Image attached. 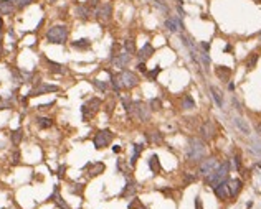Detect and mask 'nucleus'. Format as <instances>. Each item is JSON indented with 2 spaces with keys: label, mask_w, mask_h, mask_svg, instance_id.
<instances>
[{
  "label": "nucleus",
  "mask_w": 261,
  "mask_h": 209,
  "mask_svg": "<svg viewBox=\"0 0 261 209\" xmlns=\"http://www.w3.org/2000/svg\"><path fill=\"white\" fill-rule=\"evenodd\" d=\"M207 155V147H205V140L198 137H192L189 140V145H187V152L185 156L190 163H198L205 158Z\"/></svg>",
  "instance_id": "1"
},
{
  "label": "nucleus",
  "mask_w": 261,
  "mask_h": 209,
  "mask_svg": "<svg viewBox=\"0 0 261 209\" xmlns=\"http://www.w3.org/2000/svg\"><path fill=\"white\" fill-rule=\"evenodd\" d=\"M230 170H231V163H230V160H226V161L220 163V166L217 168L213 173H210L208 176H205V183H207L208 186H211V188H215V186H217L218 183H222V181L228 180Z\"/></svg>",
  "instance_id": "2"
},
{
  "label": "nucleus",
  "mask_w": 261,
  "mask_h": 209,
  "mask_svg": "<svg viewBox=\"0 0 261 209\" xmlns=\"http://www.w3.org/2000/svg\"><path fill=\"white\" fill-rule=\"evenodd\" d=\"M47 40L48 43L53 45H64L68 40V28L64 25H55L47 32Z\"/></svg>",
  "instance_id": "3"
},
{
  "label": "nucleus",
  "mask_w": 261,
  "mask_h": 209,
  "mask_svg": "<svg viewBox=\"0 0 261 209\" xmlns=\"http://www.w3.org/2000/svg\"><path fill=\"white\" fill-rule=\"evenodd\" d=\"M150 114H152V110L149 109V106H147V104L140 102V100H134L129 117H137L140 122H147L150 119Z\"/></svg>",
  "instance_id": "4"
},
{
  "label": "nucleus",
  "mask_w": 261,
  "mask_h": 209,
  "mask_svg": "<svg viewBox=\"0 0 261 209\" xmlns=\"http://www.w3.org/2000/svg\"><path fill=\"white\" fill-rule=\"evenodd\" d=\"M119 84H121L122 89H132L139 84V78H137L136 73L129 71V69H122L121 73L118 74Z\"/></svg>",
  "instance_id": "5"
},
{
  "label": "nucleus",
  "mask_w": 261,
  "mask_h": 209,
  "mask_svg": "<svg viewBox=\"0 0 261 209\" xmlns=\"http://www.w3.org/2000/svg\"><path fill=\"white\" fill-rule=\"evenodd\" d=\"M220 166V161H218V158L217 156H208V158H203L198 163V171L197 173L200 175V176H208L210 173H213L217 168Z\"/></svg>",
  "instance_id": "6"
},
{
  "label": "nucleus",
  "mask_w": 261,
  "mask_h": 209,
  "mask_svg": "<svg viewBox=\"0 0 261 209\" xmlns=\"http://www.w3.org/2000/svg\"><path fill=\"white\" fill-rule=\"evenodd\" d=\"M101 104H103V100L101 99H98V97H93V99H89L88 102L84 104V106L81 107V112H83V120L84 122H88L91 117H93L94 114L99 110V107H101Z\"/></svg>",
  "instance_id": "7"
},
{
  "label": "nucleus",
  "mask_w": 261,
  "mask_h": 209,
  "mask_svg": "<svg viewBox=\"0 0 261 209\" xmlns=\"http://www.w3.org/2000/svg\"><path fill=\"white\" fill-rule=\"evenodd\" d=\"M112 137H114V135H112V132H111V130H107V128L96 132V135H94V138H93L94 148H98V150L106 148V147L109 145V143H111Z\"/></svg>",
  "instance_id": "8"
},
{
  "label": "nucleus",
  "mask_w": 261,
  "mask_h": 209,
  "mask_svg": "<svg viewBox=\"0 0 261 209\" xmlns=\"http://www.w3.org/2000/svg\"><path fill=\"white\" fill-rule=\"evenodd\" d=\"M164 26L169 30L170 33H180L185 30V26H183V21L182 18L179 17V15H174V17H169L167 20L164 21Z\"/></svg>",
  "instance_id": "9"
},
{
  "label": "nucleus",
  "mask_w": 261,
  "mask_h": 209,
  "mask_svg": "<svg viewBox=\"0 0 261 209\" xmlns=\"http://www.w3.org/2000/svg\"><path fill=\"white\" fill-rule=\"evenodd\" d=\"M94 15H96L98 20L101 21H107L111 20V15H112V5L111 2H103V4L98 5V8L94 10Z\"/></svg>",
  "instance_id": "10"
},
{
  "label": "nucleus",
  "mask_w": 261,
  "mask_h": 209,
  "mask_svg": "<svg viewBox=\"0 0 261 209\" xmlns=\"http://www.w3.org/2000/svg\"><path fill=\"white\" fill-rule=\"evenodd\" d=\"M215 135H217V127H215V124L211 120H205L203 124L200 125V137H202V140L208 142V140L215 138Z\"/></svg>",
  "instance_id": "11"
},
{
  "label": "nucleus",
  "mask_w": 261,
  "mask_h": 209,
  "mask_svg": "<svg viewBox=\"0 0 261 209\" xmlns=\"http://www.w3.org/2000/svg\"><path fill=\"white\" fill-rule=\"evenodd\" d=\"M60 91V87L55 84H45V82H38L36 87H33L32 91L28 92V97H36V96H41V94H47V92H56Z\"/></svg>",
  "instance_id": "12"
},
{
  "label": "nucleus",
  "mask_w": 261,
  "mask_h": 209,
  "mask_svg": "<svg viewBox=\"0 0 261 209\" xmlns=\"http://www.w3.org/2000/svg\"><path fill=\"white\" fill-rule=\"evenodd\" d=\"M131 56H132V54H129L127 51H122V53H119L118 56L112 58L111 63H112V66H114V67L124 69V67L129 66V63H131Z\"/></svg>",
  "instance_id": "13"
},
{
  "label": "nucleus",
  "mask_w": 261,
  "mask_h": 209,
  "mask_svg": "<svg viewBox=\"0 0 261 209\" xmlns=\"http://www.w3.org/2000/svg\"><path fill=\"white\" fill-rule=\"evenodd\" d=\"M228 183V194L230 198H236V196L240 194L241 188H243V181L240 178H231V180L226 181Z\"/></svg>",
  "instance_id": "14"
},
{
  "label": "nucleus",
  "mask_w": 261,
  "mask_h": 209,
  "mask_svg": "<svg viewBox=\"0 0 261 209\" xmlns=\"http://www.w3.org/2000/svg\"><path fill=\"white\" fill-rule=\"evenodd\" d=\"M228 180H225V181H222V183H218L217 186L213 188V193H215V196L220 199V201H226V199L230 198V194H228V183H226Z\"/></svg>",
  "instance_id": "15"
},
{
  "label": "nucleus",
  "mask_w": 261,
  "mask_h": 209,
  "mask_svg": "<svg viewBox=\"0 0 261 209\" xmlns=\"http://www.w3.org/2000/svg\"><path fill=\"white\" fill-rule=\"evenodd\" d=\"M154 51H155L154 46H152L149 41H147L146 45H144L142 48H140V50L136 53V56H137V59H139V61H144V63H146V59H149V58L154 54Z\"/></svg>",
  "instance_id": "16"
},
{
  "label": "nucleus",
  "mask_w": 261,
  "mask_h": 209,
  "mask_svg": "<svg viewBox=\"0 0 261 209\" xmlns=\"http://www.w3.org/2000/svg\"><path fill=\"white\" fill-rule=\"evenodd\" d=\"M136 189H137V183L132 180V178H127L126 186L122 188V191H121V198H129V196H134V194H136Z\"/></svg>",
  "instance_id": "17"
},
{
  "label": "nucleus",
  "mask_w": 261,
  "mask_h": 209,
  "mask_svg": "<svg viewBox=\"0 0 261 209\" xmlns=\"http://www.w3.org/2000/svg\"><path fill=\"white\" fill-rule=\"evenodd\" d=\"M233 125H235V127L238 128V130H240L243 135H250L251 133L250 125H248V122L245 120L243 117H238V115H236V117H233Z\"/></svg>",
  "instance_id": "18"
},
{
  "label": "nucleus",
  "mask_w": 261,
  "mask_h": 209,
  "mask_svg": "<svg viewBox=\"0 0 261 209\" xmlns=\"http://www.w3.org/2000/svg\"><path fill=\"white\" fill-rule=\"evenodd\" d=\"M144 135H146V140L149 143H155V145H159V143L164 142V135H162L159 130H147Z\"/></svg>",
  "instance_id": "19"
},
{
  "label": "nucleus",
  "mask_w": 261,
  "mask_h": 209,
  "mask_svg": "<svg viewBox=\"0 0 261 209\" xmlns=\"http://www.w3.org/2000/svg\"><path fill=\"white\" fill-rule=\"evenodd\" d=\"M86 168H88V175L93 178V176H98V175L103 173L106 166H104V163H101L99 161V163H88L86 165Z\"/></svg>",
  "instance_id": "20"
},
{
  "label": "nucleus",
  "mask_w": 261,
  "mask_h": 209,
  "mask_svg": "<svg viewBox=\"0 0 261 209\" xmlns=\"http://www.w3.org/2000/svg\"><path fill=\"white\" fill-rule=\"evenodd\" d=\"M215 74L218 76L223 82H228L230 81V76H231V69L226 66H217L215 67Z\"/></svg>",
  "instance_id": "21"
},
{
  "label": "nucleus",
  "mask_w": 261,
  "mask_h": 209,
  "mask_svg": "<svg viewBox=\"0 0 261 209\" xmlns=\"http://www.w3.org/2000/svg\"><path fill=\"white\" fill-rule=\"evenodd\" d=\"M198 59H200V66H203L205 71H210L211 59H210L208 51H203V50H200V48H198Z\"/></svg>",
  "instance_id": "22"
},
{
  "label": "nucleus",
  "mask_w": 261,
  "mask_h": 209,
  "mask_svg": "<svg viewBox=\"0 0 261 209\" xmlns=\"http://www.w3.org/2000/svg\"><path fill=\"white\" fill-rule=\"evenodd\" d=\"M210 92H211V97H213L217 107L223 109V94H222V91H220L217 86H210Z\"/></svg>",
  "instance_id": "23"
},
{
  "label": "nucleus",
  "mask_w": 261,
  "mask_h": 209,
  "mask_svg": "<svg viewBox=\"0 0 261 209\" xmlns=\"http://www.w3.org/2000/svg\"><path fill=\"white\" fill-rule=\"evenodd\" d=\"M15 10V5L12 0H0V15H12Z\"/></svg>",
  "instance_id": "24"
},
{
  "label": "nucleus",
  "mask_w": 261,
  "mask_h": 209,
  "mask_svg": "<svg viewBox=\"0 0 261 209\" xmlns=\"http://www.w3.org/2000/svg\"><path fill=\"white\" fill-rule=\"evenodd\" d=\"M147 165H149L150 171H152L154 175H159V173H160V161H159V156H157V155L149 156V160H147Z\"/></svg>",
  "instance_id": "25"
},
{
  "label": "nucleus",
  "mask_w": 261,
  "mask_h": 209,
  "mask_svg": "<svg viewBox=\"0 0 261 209\" xmlns=\"http://www.w3.org/2000/svg\"><path fill=\"white\" fill-rule=\"evenodd\" d=\"M180 106H182L183 110H193L197 107L195 106V100H193V97L190 96V94H185V96L182 97V104H180Z\"/></svg>",
  "instance_id": "26"
},
{
  "label": "nucleus",
  "mask_w": 261,
  "mask_h": 209,
  "mask_svg": "<svg viewBox=\"0 0 261 209\" xmlns=\"http://www.w3.org/2000/svg\"><path fill=\"white\" fill-rule=\"evenodd\" d=\"M71 46L75 50H88L91 46V41L88 38H81V40H76V41L71 43Z\"/></svg>",
  "instance_id": "27"
},
{
  "label": "nucleus",
  "mask_w": 261,
  "mask_h": 209,
  "mask_svg": "<svg viewBox=\"0 0 261 209\" xmlns=\"http://www.w3.org/2000/svg\"><path fill=\"white\" fill-rule=\"evenodd\" d=\"M47 63H48V66H50V71L55 73V74H64V73H66V69H64L63 64L55 63V61H47Z\"/></svg>",
  "instance_id": "28"
},
{
  "label": "nucleus",
  "mask_w": 261,
  "mask_h": 209,
  "mask_svg": "<svg viewBox=\"0 0 261 209\" xmlns=\"http://www.w3.org/2000/svg\"><path fill=\"white\" fill-rule=\"evenodd\" d=\"M50 199H53V201L56 202V204L60 206L61 209H70V206H68V204H66V202L63 201V198H61L60 194H58V186H56V188H55V193H53V194L50 196Z\"/></svg>",
  "instance_id": "29"
},
{
  "label": "nucleus",
  "mask_w": 261,
  "mask_h": 209,
  "mask_svg": "<svg viewBox=\"0 0 261 209\" xmlns=\"http://www.w3.org/2000/svg\"><path fill=\"white\" fill-rule=\"evenodd\" d=\"M21 138H23V130H21V128H17V130H13V132H12L10 140H12V143H13L15 147H17V145H20Z\"/></svg>",
  "instance_id": "30"
},
{
  "label": "nucleus",
  "mask_w": 261,
  "mask_h": 209,
  "mask_svg": "<svg viewBox=\"0 0 261 209\" xmlns=\"http://www.w3.org/2000/svg\"><path fill=\"white\" fill-rule=\"evenodd\" d=\"M122 48H124V51H127L129 54H136L137 50H136V43H134V40H126L124 43H122Z\"/></svg>",
  "instance_id": "31"
},
{
  "label": "nucleus",
  "mask_w": 261,
  "mask_h": 209,
  "mask_svg": "<svg viewBox=\"0 0 261 209\" xmlns=\"http://www.w3.org/2000/svg\"><path fill=\"white\" fill-rule=\"evenodd\" d=\"M36 125L40 128H50L53 125V120L50 117H36Z\"/></svg>",
  "instance_id": "32"
},
{
  "label": "nucleus",
  "mask_w": 261,
  "mask_h": 209,
  "mask_svg": "<svg viewBox=\"0 0 261 209\" xmlns=\"http://www.w3.org/2000/svg\"><path fill=\"white\" fill-rule=\"evenodd\" d=\"M160 73H162V67H160V66H155L154 69L147 71V73H146V76H147V79H149V81L155 82V81H157V76L160 74Z\"/></svg>",
  "instance_id": "33"
},
{
  "label": "nucleus",
  "mask_w": 261,
  "mask_h": 209,
  "mask_svg": "<svg viewBox=\"0 0 261 209\" xmlns=\"http://www.w3.org/2000/svg\"><path fill=\"white\" fill-rule=\"evenodd\" d=\"M147 106H149V109L152 110V112H157V110L162 109V100L159 99V97H154V99H150L149 102H147Z\"/></svg>",
  "instance_id": "34"
},
{
  "label": "nucleus",
  "mask_w": 261,
  "mask_h": 209,
  "mask_svg": "<svg viewBox=\"0 0 261 209\" xmlns=\"http://www.w3.org/2000/svg\"><path fill=\"white\" fill-rule=\"evenodd\" d=\"M93 86L98 89V91H101V92H106L107 89H109V86H107V82H104V81H99V79H93Z\"/></svg>",
  "instance_id": "35"
},
{
  "label": "nucleus",
  "mask_w": 261,
  "mask_h": 209,
  "mask_svg": "<svg viewBox=\"0 0 261 209\" xmlns=\"http://www.w3.org/2000/svg\"><path fill=\"white\" fill-rule=\"evenodd\" d=\"M132 102H134V100L131 99L129 96H124V97H122V107H124V110L127 112V115L131 114V109H132Z\"/></svg>",
  "instance_id": "36"
},
{
  "label": "nucleus",
  "mask_w": 261,
  "mask_h": 209,
  "mask_svg": "<svg viewBox=\"0 0 261 209\" xmlns=\"http://www.w3.org/2000/svg\"><path fill=\"white\" fill-rule=\"evenodd\" d=\"M258 58H260V54H258V53L251 54L250 59L246 61V69H254V66H256V63H258Z\"/></svg>",
  "instance_id": "37"
},
{
  "label": "nucleus",
  "mask_w": 261,
  "mask_h": 209,
  "mask_svg": "<svg viewBox=\"0 0 261 209\" xmlns=\"http://www.w3.org/2000/svg\"><path fill=\"white\" fill-rule=\"evenodd\" d=\"M129 209H149L147 206H144L142 202L139 201V198H134L132 201L129 202Z\"/></svg>",
  "instance_id": "38"
},
{
  "label": "nucleus",
  "mask_w": 261,
  "mask_h": 209,
  "mask_svg": "<svg viewBox=\"0 0 261 209\" xmlns=\"http://www.w3.org/2000/svg\"><path fill=\"white\" fill-rule=\"evenodd\" d=\"M83 189H84V184H73L71 188H70V191L73 193V194H78V196H81L83 194Z\"/></svg>",
  "instance_id": "39"
},
{
  "label": "nucleus",
  "mask_w": 261,
  "mask_h": 209,
  "mask_svg": "<svg viewBox=\"0 0 261 209\" xmlns=\"http://www.w3.org/2000/svg\"><path fill=\"white\" fill-rule=\"evenodd\" d=\"M76 13L79 15V17L83 18V20H88V15H89V10L86 7H78V10H76Z\"/></svg>",
  "instance_id": "40"
},
{
  "label": "nucleus",
  "mask_w": 261,
  "mask_h": 209,
  "mask_svg": "<svg viewBox=\"0 0 261 209\" xmlns=\"http://www.w3.org/2000/svg\"><path fill=\"white\" fill-rule=\"evenodd\" d=\"M4 109H12V102L8 99L0 97V110H4Z\"/></svg>",
  "instance_id": "41"
},
{
  "label": "nucleus",
  "mask_w": 261,
  "mask_h": 209,
  "mask_svg": "<svg viewBox=\"0 0 261 209\" xmlns=\"http://www.w3.org/2000/svg\"><path fill=\"white\" fill-rule=\"evenodd\" d=\"M233 160H235V166H236V170L238 171H241V156L236 153L235 156H233Z\"/></svg>",
  "instance_id": "42"
},
{
  "label": "nucleus",
  "mask_w": 261,
  "mask_h": 209,
  "mask_svg": "<svg viewBox=\"0 0 261 209\" xmlns=\"http://www.w3.org/2000/svg\"><path fill=\"white\" fill-rule=\"evenodd\" d=\"M137 71L144 73V74L147 73V66H146V63H144V61H139V63H137Z\"/></svg>",
  "instance_id": "43"
},
{
  "label": "nucleus",
  "mask_w": 261,
  "mask_h": 209,
  "mask_svg": "<svg viewBox=\"0 0 261 209\" xmlns=\"http://www.w3.org/2000/svg\"><path fill=\"white\" fill-rule=\"evenodd\" d=\"M33 0H17V5H18V8H23V7H27V5H30Z\"/></svg>",
  "instance_id": "44"
},
{
  "label": "nucleus",
  "mask_w": 261,
  "mask_h": 209,
  "mask_svg": "<svg viewBox=\"0 0 261 209\" xmlns=\"http://www.w3.org/2000/svg\"><path fill=\"white\" fill-rule=\"evenodd\" d=\"M134 153H139V155H140V153H142V150H144V145H142V143H134Z\"/></svg>",
  "instance_id": "45"
},
{
  "label": "nucleus",
  "mask_w": 261,
  "mask_h": 209,
  "mask_svg": "<svg viewBox=\"0 0 261 209\" xmlns=\"http://www.w3.org/2000/svg\"><path fill=\"white\" fill-rule=\"evenodd\" d=\"M195 180H197V176H195V175H185V184L187 183H193Z\"/></svg>",
  "instance_id": "46"
},
{
  "label": "nucleus",
  "mask_w": 261,
  "mask_h": 209,
  "mask_svg": "<svg viewBox=\"0 0 261 209\" xmlns=\"http://www.w3.org/2000/svg\"><path fill=\"white\" fill-rule=\"evenodd\" d=\"M200 50L208 51V50H210V43H208V41H202V43H200Z\"/></svg>",
  "instance_id": "47"
},
{
  "label": "nucleus",
  "mask_w": 261,
  "mask_h": 209,
  "mask_svg": "<svg viewBox=\"0 0 261 209\" xmlns=\"http://www.w3.org/2000/svg\"><path fill=\"white\" fill-rule=\"evenodd\" d=\"M233 104H235V109L238 110V112H241V110H243V109H241V104L236 100V97H233Z\"/></svg>",
  "instance_id": "48"
},
{
  "label": "nucleus",
  "mask_w": 261,
  "mask_h": 209,
  "mask_svg": "<svg viewBox=\"0 0 261 209\" xmlns=\"http://www.w3.org/2000/svg\"><path fill=\"white\" fill-rule=\"evenodd\" d=\"M18 161H20V153L15 152V153H13V165H17Z\"/></svg>",
  "instance_id": "49"
},
{
  "label": "nucleus",
  "mask_w": 261,
  "mask_h": 209,
  "mask_svg": "<svg viewBox=\"0 0 261 209\" xmlns=\"http://www.w3.org/2000/svg\"><path fill=\"white\" fill-rule=\"evenodd\" d=\"M64 170H66V166H60V170H58V178L64 176Z\"/></svg>",
  "instance_id": "50"
},
{
  "label": "nucleus",
  "mask_w": 261,
  "mask_h": 209,
  "mask_svg": "<svg viewBox=\"0 0 261 209\" xmlns=\"http://www.w3.org/2000/svg\"><path fill=\"white\" fill-rule=\"evenodd\" d=\"M195 209H202V201H200V198H195Z\"/></svg>",
  "instance_id": "51"
},
{
  "label": "nucleus",
  "mask_w": 261,
  "mask_h": 209,
  "mask_svg": "<svg viewBox=\"0 0 261 209\" xmlns=\"http://www.w3.org/2000/svg\"><path fill=\"white\" fill-rule=\"evenodd\" d=\"M223 51H225V53H231V51H233V46H231V45H226L225 48H223Z\"/></svg>",
  "instance_id": "52"
},
{
  "label": "nucleus",
  "mask_w": 261,
  "mask_h": 209,
  "mask_svg": "<svg viewBox=\"0 0 261 209\" xmlns=\"http://www.w3.org/2000/svg\"><path fill=\"white\" fill-rule=\"evenodd\" d=\"M254 128H256V133L261 137V124H256V125H254Z\"/></svg>",
  "instance_id": "53"
},
{
  "label": "nucleus",
  "mask_w": 261,
  "mask_h": 209,
  "mask_svg": "<svg viewBox=\"0 0 261 209\" xmlns=\"http://www.w3.org/2000/svg\"><path fill=\"white\" fill-rule=\"evenodd\" d=\"M112 152H114V153H119V152H121V147H119V145H114V147H112Z\"/></svg>",
  "instance_id": "54"
},
{
  "label": "nucleus",
  "mask_w": 261,
  "mask_h": 209,
  "mask_svg": "<svg viewBox=\"0 0 261 209\" xmlns=\"http://www.w3.org/2000/svg\"><path fill=\"white\" fill-rule=\"evenodd\" d=\"M228 91H235V84H233L231 81L228 82Z\"/></svg>",
  "instance_id": "55"
},
{
  "label": "nucleus",
  "mask_w": 261,
  "mask_h": 209,
  "mask_svg": "<svg viewBox=\"0 0 261 209\" xmlns=\"http://www.w3.org/2000/svg\"><path fill=\"white\" fill-rule=\"evenodd\" d=\"M4 56V45H2V40H0V58Z\"/></svg>",
  "instance_id": "56"
},
{
  "label": "nucleus",
  "mask_w": 261,
  "mask_h": 209,
  "mask_svg": "<svg viewBox=\"0 0 261 209\" xmlns=\"http://www.w3.org/2000/svg\"><path fill=\"white\" fill-rule=\"evenodd\" d=\"M0 30H4V21H2V17H0Z\"/></svg>",
  "instance_id": "57"
},
{
  "label": "nucleus",
  "mask_w": 261,
  "mask_h": 209,
  "mask_svg": "<svg viewBox=\"0 0 261 209\" xmlns=\"http://www.w3.org/2000/svg\"><path fill=\"white\" fill-rule=\"evenodd\" d=\"M175 2H177L179 5H183V0H175Z\"/></svg>",
  "instance_id": "58"
},
{
  "label": "nucleus",
  "mask_w": 261,
  "mask_h": 209,
  "mask_svg": "<svg viewBox=\"0 0 261 209\" xmlns=\"http://www.w3.org/2000/svg\"><path fill=\"white\" fill-rule=\"evenodd\" d=\"M4 145H5V143H4V142H0V150L4 148Z\"/></svg>",
  "instance_id": "59"
}]
</instances>
